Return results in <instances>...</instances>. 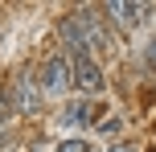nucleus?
Returning a JSON list of instances; mask_svg holds the SVG:
<instances>
[{"label":"nucleus","mask_w":156,"mask_h":152,"mask_svg":"<svg viewBox=\"0 0 156 152\" xmlns=\"http://www.w3.org/2000/svg\"><path fill=\"white\" fill-rule=\"evenodd\" d=\"M37 90H41V99H62L66 90H74V62H70V54H49L37 66Z\"/></svg>","instance_id":"obj_1"},{"label":"nucleus","mask_w":156,"mask_h":152,"mask_svg":"<svg viewBox=\"0 0 156 152\" xmlns=\"http://www.w3.org/2000/svg\"><path fill=\"white\" fill-rule=\"evenodd\" d=\"M74 62V90L82 99L90 95H103V87H107V78H103V66L94 62V58H70Z\"/></svg>","instance_id":"obj_2"},{"label":"nucleus","mask_w":156,"mask_h":152,"mask_svg":"<svg viewBox=\"0 0 156 152\" xmlns=\"http://www.w3.org/2000/svg\"><path fill=\"white\" fill-rule=\"evenodd\" d=\"M37 107H41V90H37V78L21 74V78L12 82V90H8V111H16V115H37Z\"/></svg>","instance_id":"obj_3"},{"label":"nucleus","mask_w":156,"mask_h":152,"mask_svg":"<svg viewBox=\"0 0 156 152\" xmlns=\"http://www.w3.org/2000/svg\"><path fill=\"white\" fill-rule=\"evenodd\" d=\"M99 12H103V16H111L119 29H136L140 21H148L152 8H148V4H123V0H111V4H103V8H99Z\"/></svg>","instance_id":"obj_4"},{"label":"nucleus","mask_w":156,"mask_h":152,"mask_svg":"<svg viewBox=\"0 0 156 152\" xmlns=\"http://www.w3.org/2000/svg\"><path fill=\"white\" fill-rule=\"evenodd\" d=\"M58 123H62V128H86V123H90V99H74V103H66L62 115H58Z\"/></svg>","instance_id":"obj_5"},{"label":"nucleus","mask_w":156,"mask_h":152,"mask_svg":"<svg viewBox=\"0 0 156 152\" xmlns=\"http://www.w3.org/2000/svg\"><path fill=\"white\" fill-rule=\"evenodd\" d=\"M54 152H90V144H86L82 136H70V140H62V144H58Z\"/></svg>","instance_id":"obj_6"},{"label":"nucleus","mask_w":156,"mask_h":152,"mask_svg":"<svg viewBox=\"0 0 156 152\" xmlns=\"http://www.w3.org/2000/svg\"><path fill=\"white\" fill-rule=\"evenodd\" d=\"M99 132L103 136H119V132H123V119H115V115H111V119H99Z\"/></svg>","instance_id":"obj_7"},{"label":"nucleus","mask_w":156,"mask_h":152,"mask_svg":"<svg viewBox=\"0 0 156 152\" xmlns=\"http://www.w3.org/2000/svg\"><path fill=\"white\" fill-rule=\"evenodd\" d=\"M144 58H148V66H156V41H152L148 49H144Z\"/></svg>","instance_id":"obj_8"},{"label":"nucleus","mask_w":156,"mask_h":152,"mask_svg":"<svg viewBox=\"0 0 156 152\" xmlns=\"http://www.w3.org/2000/svg\"><path fill=\"white\" fill-rule=\"evenodd\" d=\"M107 152H140V148H132V144H111Z\"/></svg>","instance_id":"obj_9"}]
</instances>
